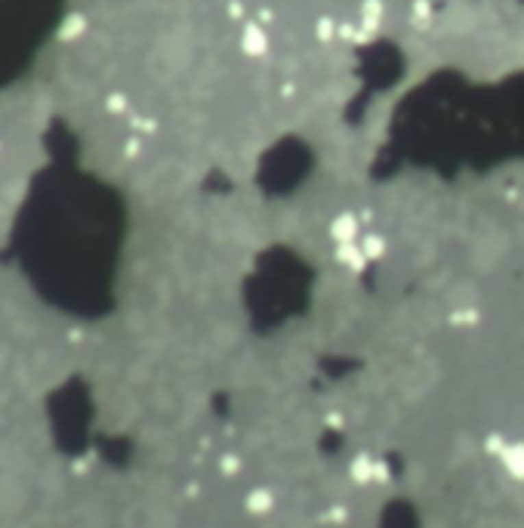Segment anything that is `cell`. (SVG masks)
<instances>
[{
    "label": "cell",
    "mask_w": 524,
    "mask_h": 528,
    "mask_svg": "<svg viewBox=\"0 0 524 528\" xmlns=\"http://www.w3.org/2000/svg\"><path fill=\"white\" fill-rule=\"evenodd\" d=\"M53 0H0V81L22 69L47 32Z\"/></svg>",
    "instance_id": "cell-1"
},
{
    "label": "cell",
    "mask_w": 524,
    "mask_h": 528,
    "mask_svg": "<svg viewBox=\"0 0 524 528\" xmlns=\"http://www.w3.org/2000/svg\"><path fill=\"white\" fill-rule=\"evenodd\" d=\"M327 235H330L333 244L358 241V238H361V219H358L355 213H349V211L336 213V217L330 219V226H327Z\"/></svg>",
    "instance_id": "cell-2"
},
{
    "label": "cell",
    "mask_w": 524,
    "mask_h": 528,
    "mask_svg": "<svg viewBox=\"0 0 524 528\" xmlns=\"http://www.w3.org/2000/svg\"><path fill=\"white\" fill-rule=\"evenodd\" d=\"M497 457H499V466H503L512 479H521L524 482V445L521 442H506V445H499Z\"/></svg>",
    "instance_id": "cell-3"
},
{
    "label": "cell",
    "mask_w": 524,
    "mask_h": 528,
    "mask_svg": "<svg viewBox=\"0 0 524 528\" xmlns=\"http://www.w3.org/2000/svg\"><path fill=\"white\" fill-rule=\"evenodd\" d=\"M336 263L342 269H351V272H361V269H367V254H364L361 241H349V244H336Z\"/></svg>",
    "instance_id": "cell-4"
},
{
    "label": "cell",
    "mask_w": 524,
    "mask_h": 528,
    "mask_svg": "<svg viewBox=\"0 0 524 528\" xmlns=\"http://www.w3.org/2000/svg\"><path fill=\"white\" fill-rule=\"evenodd\" d=\"M358 241H361V248H364V254H367L370 263H379L382 256H386V250H388L386 235H379V232H367V235H361Z\"/></svg>",
    "instance_id": "cell-5"
},
{
    "label": "cell",
    "mask_w": 524,
    "mask_h": 528,
    "mask_svg": "<svg viewBox=\"0 0 524 528\" xmlns=\"http://www.w3.org/2000/svg\"><path fill=\"white\" fill-rule=\"evenodd\" d=\"M247 509H250L253 516H269L271 509H275V494H271L269 488H256L247 494Z\"/></svg>",
    "instance_id": "cell-6"
},
{
    "label": "cell",
    "mask_w": 524,
    "mask_h": 528,
    "mask_svg": "<svg viewBox=\"0 0 524 528\" xmlns=\"http://www.w3.org/2000/svg\"><path fill=\"white\" fill-rule=\"evenodd\" d=\"M244 50L250 53V56H259V53L265 50V38H262V32H256V28H253V32H247V34H244Z\"/></svg>",
    "instance_id": "cell-7"
},
{
    "label": "cell",
    "mask_w": 524,
    "mask_h": 528,
    "mask_svg": "<svg viewBox=\"0 0 524 528\" xmlns=\"http://www.w3.org/2000/svg\"><path fill=\"white\" fill-rule=\"evenodd\" d=\"M351 476H355L358 482H367V479L373 476V460H370V457H358L355 464H351Z\"/></svg>",
    "instance_id": "cell-8"
}]
</instances>
